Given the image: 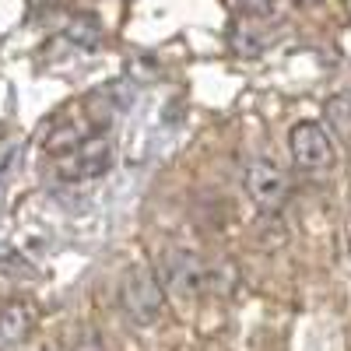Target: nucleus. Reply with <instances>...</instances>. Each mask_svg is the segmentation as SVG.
Returning a JSON list of instances; mask_svg holds the SVG:
<instances>
[{
	"label": "nucleus",
	"instance_id": "3",
	"mask_svg": "<svg viewBox=\"0 0 351 351\" xmlns=\"http://www.w3.org/2000/svg\"><path fill=\"white\" fill-rule=\"evenodd\" d=\"M120 306L134 324H155L165 309V291L155 278V267H130L120 278Z\"/></svg>",
	"mask_w": 351,
	"mask_h": 351
},
{
	"label": "nucleus",
	"instance_id": "5",
	"mask_svg": "<svg viewBox=\"0 0 351 351\" xmlns=\"http://www.w3.org/2000/svg\"><path fill=\"white\" fill-rule=\"evenodd\" d=\"M288 152H291L295 169H302V172H327L337 158L330 130L316 120H299L288 130Z\"/></svg>",
	"mask_w": 351,
	"mask_h": 351
},
{
	"label": "nucleus",
	"instance_id": "2",
	"mask_svg": "<svg viewBox=\"0 0 351 351\" xmlns=\"http://www.w3.org/2000/svg\"><path fill=\"white\" fill-rule=\"evenodd\" d=\"M155 278L162 285L165 295H180V299H193L200 295L204 288H208V263H204L200 253L193 250H183V246H176V250H165L155 263Z\"/></svg>",
	"mask_w": 351,
	"mask_h": 351
},
{
	"label": "nucleus",
	"instance_id": "9",
	"mask_svg": "<svg viewBox=\"0 0 351 351\" xmlns=\"http://www.w3.org/2000/svg\"><path fill=\"white\" fill-rule=\"evenodd\" d=\"M67 39L81 43V49H95V46L102 43L99 21H95V18H74V25L67 28Z\"/></svg>",
	"mask_w": 351,
	"mask_h": 351
},
{
	"label": "nucleus",
	"instance_id": "4",
	"mask_svg": "<svg viewBox=\"0 0 351 351\" xmlns=\"http://www.w3.org/2000/svg\"><path fill=\"white\" fill-rule=\"evenodd\" d=\"M243 190L260 215H278L288 200V176L274 158H250L243 169Z\"/></svg>",
	"mask_w": 351,
	"mask_h": 351
},
{
	"label": "nucleus",
	"instance_id": "6",
	"mask_svg": "<svg viewBox=\"0 0 351 351\" xmlns=\"http://www.w3.org/2000/svg\"><path fill=\"white\" fill-rule=\"evenodd\" d=\"M274 39H278V32L267 25V18H250V21H243L236 32H232V49H236L239 56H246V60H253V56H260V53H267L271 46H274Z\"/></svg>",
	"mask_w": 351,
	"mask_h": 351
},
{
	"label": "nucleus",
	"instance_id": "8",
	"mask_svg": "<svg viewBox=\"0 0 351 351\" xmlns=\"http://www.w3.org/2000/svg\"><path fill=\"white\" fill-rule=\"evenodd\" d=\"M324 120H327V130H334L337 137H351V88L327 99Z\"/></svg>",
	"mask_w": 351,
	"mask_h": 351
},
{
	"label": "nucleus",
	"instance_id": "11",
	"mask_svg": "<svg viewBox=\"0 0 351 351\" xmlns=\"http://www.w3.org/2000/svg\"><path fill=\"white\" fill-rule=\"evenodd\" d=\"M232 4L246 18H271L274 14V0H232Z\"/></svg>",
	"mask_w": 351,
	"mask_h": 351
},
{
	"label": "nucleus",
	"instance_id": "10",
	"mask_svg": "<svg viewBox=\"0 0 351 351\" xmlns=\"http://www.w3.org/2000/svg\"><path fill=\"white\" fill-rule=\"evenodd\" d=\"M18 155H21L18 141L14 137H0V190H8L11 176L18 169Z\"/></svg>",
	"mask_w": 351,
	"mask_h": 351
},
{
	"label": "nucleus",
	"instance_id": "12",
	"mask_svg": "<svg viewBox=\"0 0 351 351\" xmlns=\"http://www.w3.org/2000/svg\"><path fill=\"white\" fill-rule=\"evenodd\" d=\"M299 4H316V0H299Z\"/></svg>",
	"mask_w": 351,
	"mask_h": 351
},
{
	"label": "nucleus",
	"instance_id": "7",
	"mask_svg": "<svg viewBox=\"0 0 351 351\" xmlns=\"http://www.w3.org/2000/svg\"><path fill=\"white\" fill-rule=\"evenodd\" d=\"M36 324V309L28 306L25 299H14L0 309V348H11V344H21L28 337Z\"/></svg>",
	"mask_w": 351,
	"mask_h": 351
},
{
	"label": "nucleus",
	"instance_id": "1",
	"mask_svg": "<svg viewBox=\"0 0 351 351\" xmlns=\"http://www.w3.org/2000/svg\"><path fill=\"white\" fill-rule=\"evenodd\" d=\"M116 162V148L109 134H92L84 137L81 144H74L71 152L56 155V180L60 183H92L102 180V176L112 169Z\"/></svg>",
	"mask_w": 351,
	"mask_h": 351
}]
</instances>
